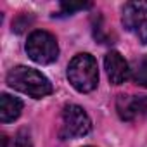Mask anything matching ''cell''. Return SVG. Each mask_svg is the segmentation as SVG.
Instances as JSON below:
<instances>
[{
  "instance_id": "9c48e42d",
  "label": "cell",
  "mask_w": 147,
  "mask_h": 147,
  "mask_svg": "<svg viewBox=\"0 0 147 147\" xmlns=\"http://www.w3.org/2000/svg\"><path fill=\"white\" fill-rule=\"evenodd\" d=\"M130 73H131V80L137 85L147 88V55H142L140 59H137Z\"/></svg>"
},
{
  "instance_id": "3957f363",
  "label": "cell",
  "mask_w": 147,
  "mask_h": 147,
  "mask_svg": "<svg viewBox=\"0 0 147 147\" xmlns=\"http://www.w3.org/2000/svg\"><path fill=\"white\" fill-rule=\"evenodd\" d=\"M26 52L31 61H35L38 64H50L59 55V45L52 33L36 30L28 36Z\"/></svg>"
},
{
  "instance_id": "5b68a950",
  "label": "cell",
  "mask_w": 147,
  "mask_h": 147,
  "mask_svg": "<svg viewBox=\"0 0 147 147\" xmlns=\"http://www.w3.org/2000/svg\"><path fill=\"white\" fill-rule=\"evenodd\" d=\"M92 130V121L83 107L67 104L62 109V133L66 137H85Z\"/></svg>"
},
{
  "instance_id": "7c38bea8",
  "label": "cell",
  "mask_w": 147,
  "mask_h": 147,
  "mask_svg": "<svg viewBox=\"0 0 147 147\" xmlns=\"http://www.w3.org/2000/svg\"><path fill=\"white\" fill-rule=\"evenodd\" d=\"M87 147H92V145H87Z\"/></svg>"
},
{
  "instance_id": "30bf717a",
  "label": "cell",
  "mask_w": 147,
  "mask_h": 147,
  "mask_svg": "<svg viewBox=\"0 0 147 147\" xmlns=\"http://www.w3.org/2000/svg\"><path fill=\"white\" fill-rule=\"evenodd\" d=\"M12 147H33V144H31V137H30V131H28L26 128H23V130L18 131Z\"/></svg>"
},
{
  "instance_id": "52a82bcc",
  "label": "cell",
  "mask_w": 147,
  "mask_h": 147,
  "mask_svg": "<svg viewBox=\"0 0 147 147\" xmlns=\"http://www.w3.org/2000/svg\"><path fill=\"white\" fill-rule=\"evenodd\" d=\"M104 67H106V73H107V78L114 85L125 83L128 80V76H130V71H131L128 62L125 61V57L116 50H111V52L106 54Z\"/></svg>"
},
{
  "instance_id": "277c9868",
  "label": "cell",
  "mask_w": 147,
  "mask_h": 147,
  "mask_svg": "<svg viewBox=\"0 0 147 147\" xmlns=\"http://www.w3.org/2000/svg\"><path fill=\"white\" fill-rule=\"evenodd\" d=\"M123 26L133 33L140 43H147V0H135L128 2L123 7L121 14Z\"/></svg>"
},
{
  "instance_id": "6da1fadb",
  "label": "cell",
  "mask_w": 147,
  "mask_h": 147,
  "mask_svg": "<svg viewBox=\"0 0 147 147\" xmlns=\"http://www.w3.org/2000/svg\"><path fill=\"white\" fill-rule=\"evenodd\" d=\"M7 85L33 99H43L52 94V83L40 71L28 66H16L7 73Z\"/></svg>"
},
{
  "instance_id": "7a4b0ae2",
  "label": "cell",
  "mask_w": 147,
  "mask_h": 147,
  "mask_svg": "<svg viewBox=\"0 0 147 147\" xmlns=\"http://www.w3.org/2000/svg\"><path fill=\"white\" fill-rule=\"evenodd\" d=\"M67 80L73 88L82 94L95 90L99 85V67L94 55L78 54L73 57L67 66Z\"/></svg>"
},
{
  "instance_id": "8992f818",
  "label": "cell",
  "mask_w": 147,
  "mask_h": 147,
  "mask_svg": "<svg viewBox=\"0 0 147 147\" xmlns=\"http://www.w3.org/2000/svg\"><path fill=\"white\" fill-rule=\"evenodd\" d=\"M116 109L121 119L131 121L135 118L147 116V95L142 97H130V95H119L116 100Z\"/></svg>"
},
{
  "instance_id": "8fae6325",
  "label": "cell",
  "mask_w": 147,
  "mask_h": 147,
  "mask_svg": "<svg viewBox=\"0 0 147 147\" xmlns=\"http://www.w3.org/2000/svg\"><path fill=\"white\" fill-rule=\"evenodd\" d=\"M88 7H90V4H61V9L64 14H73L75 11H83Z\"/></svg>"
},
{
  "instance_id": "ba28073f",
  "label": "cell",
  "mask_w": 147,
  "mask_h": 147,
  "mask_svg": "<svg viewBox=\"0 0 147 147\" xmlns=\"http://www.w3.org/2000/svg\"><path fill=\"white\" fill-rule=\"evenodd\" d=\"M23 111V102L18 97H12L9 94H2L0 97V121L2 123H11L19 118Z\"/></svg>"
}]
</instances>
